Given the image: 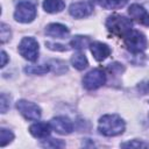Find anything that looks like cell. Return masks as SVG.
<instances>
[{"label": "cell", "instance_id": "cell-8", "mask_svg": "<svg viewBox=\"0 0 149 149\" xmlns=\"http://www.w3.org/2000/svg\"><path fill=\"white\" fill-rule=\"evenodd\" d=\"M93 12V6L91 2L87 1H78V2H73L71 3L70 8H69V13L71 16L76 17V19H83L88 16L91 13Z\"/></svg>", "mask_w": 149, "mask_h": 149}, {"label": "cell", "instance_id": "cell-10", "mask_svg": "<svg viewBox=\"0 0 149 149\" xmlns=\"http://www.w3.org/2000/svg\"><path fill=\"white\" fill-rule=\"evenodd\" d=\"M128 13L132 19H134L136 22L143 24V26H149V13L139 3H133L128 8Z\"/></svg>", "mask_w": 149, "mask_h": 149}, {"label": "cell", "instance_id": "cell-25", "mask_svg": "<svg viewBox=\"0 0 149 149\" xmlns=\"http://www.w3.org/2000/svg\"><path fill=\"white\" fill-rule=\"evenodd\" d=\"M92 1H94L95 3H99V5H101V2H102V0H92Z\"/></svg>", "mask_w": 149, "mask_h": 149}, {"label": "cell", "instance_id": "cell-9", "mask_svg": "<svg viewBox=\"0 0 149 149\" xmlns=\"http://www.w3.org/2000/svg\"><path fill=\"white\" fill-rule=\"evenodd\" d=\"M50 126L56 133H58L61 135L70 134L73 130V125H72L71 120L66 116H56V118L51 119Z\"/></svg>", "mask_w": 149, "mask_h": 149}, {"label": "cell", "instance_id": "cell-7", "mask_svg": "<svg viewBox=\"0 0 149 149\" xmlns=\"http://www.w3.org/2000/svg\"><path fill=\"white\" fill-rule=\"evenodd\" d=\"M16 108L27 120H38L41 118V108L31 101L23 99L19 100L16 102Z\"/></svg>", "mask_w": 149, "mask_h": 149}, {"label": "cell", "instance_id": "cell-3", "mask_svg": "<svg viewBox=\"0 0 149 149\" xmlns=\"http://www.w3.org/2000/svg\"><path fill=\"white\" fill-rule=\"evenodd\" d=\"M123 38H125V44H126L127 49L133 54L142 52L148 47V41H147L146 36L139 30L132 29Z\"/></svg>", "mask_w": 149, "mask_h": 149}, {"label": "cell", "instance_id": "cell-14", "mask_svg": "<svg viewBox=\"0 0 149 149\" xmlns=\"http://www.w3.org/2000/svg\"><path fill=\"white\" fill-rule=\"evenodd\" d=\"M65 7V2L63 0H44L43 8L47 13H58L63 10Z\"/></svg>", "mask_w": 149, "mask_h": 149}, {"label": "cell", "instance_id": "cell-2", "mask_svg": "<svg viewBox=\"0 0 149 149\" xmlns=\"http://www.w3.org/2000/svg\"><path fill=\"white\" fill-rule=\"evenodd\" d=\"M106 27L111 33H113L118 36L125 37L132 30L133 22L130 19H127L126 16H122L119 14H113L107 19Z\"/></svg>", "mask_w": 149, "mask_h": 149}, {"label": "cell", "instance_id": "cell-17", "mask_svg": "<svg viewBox=\"0 0 149 149\" xmlns=\"http://www.w3.org/2000/svg\"><path fill=\"white\" fill-rule=\"evenodd\" d=\"M129 0H102L101 6L106 9H118L123 7Z\"/></svg>", "mask_w": 149, "mask_h": 149}, {"label": "cell", "instance_id": "cell-6", "mask_svg": "<svg viewBox=\"0 0 149 149\" xmlns=\"http://www.w3.org/2000/svg\"><path fill=\"white\" fill-rule=\"evenodd\" d=\"M106 81V74L101 69H93L83 78L84 87L87 90H95L102 86Z\"/></svg>", "mask_w": 149, "mask_h": 149}, {"label": "cell", "instance_id": "cell-16", "mask_svg": "<svg viewBox=\"0 0 149 149\" xmlns=\"http://www.w3.org/2000/svg\"><path fill=\"white\" fill-rule=\"evenodd\" d=\"M70 44H71L72 48H76L78 50H81V49H85L87 45H90L91 44V41H90L88 37L78 35V36H74L72 38V41L70 42Z\"/></svg>", "mask_w": 149, "mask_h": 149}, {"label": "cell", "instance_id": "cell-20", "mask_svg": "<svg viewBox=\"0 0 149 149\" xmlns=\"http://www.w3.org/2000/svg\"><path fill=\"white\" fill-rule=\"evenodd\" d=\"M9 38H10V30H9V28L5 23H1V43L7 42Z\"/></svg>", "mask_w": 149, "mask_h": 149}, {"label": "cell", "instance_id": "cell-12", "mask_svg": "<svg viewBox=\"0 0 149 149\" xmlns=\"http://www.w3.org/2000/svg\"><path fill=\"white\" fill-rule=\"evenodd\" d=\"M50 129H51V126L50 123H45V122H37V123H34L29 127V132L30 134L34 136V137H37V139H45L50 135Z\"/></svg>", "mask_w": 149, "mask_h": 149}, {"label": "cell", "instance_id": "cell-1", "mask_svg": "<svg viewBox=\"0 0 149 149\" xmlns=\"http://www.w3.org/2000/svg\"><path fill=\"white\" fill-rule=\"evenodd\" d=\"M98 129L105 136H116L125 130V121L116 114H107L100 118Z\"/></svg>", "mask_w": 149, "mask_h": 149}, {"label": "cell", "instance_id": "cell-11", "mask_svg": "<svg viewBox=\"0 0 149 149\" xmlns=\"http://www.w3.org/2000/svg\"><path fill=\"white\" fill-rule=\"evenodd\" d=\"M90 50H91L93 57L99 62L106 59L111 54L109 47L105 43H101V42H92L90 44Z\"/></svg>", "mask_w": 149, "mask_h": 149}, {"label": "cell", "instance_id": "cell-24", "mask_svg": "<svg viewBox=\"0 0 149 149\" xmlns=\"http://www.w3.org/2000/svg\"><path fill=\"white\" fill-rule=\"evenodd\" d=\"M1 68H3L5 65H6V63H7V59H8V57H7V54L5 52V51H1Z\"/></svg>", "mask_w": 149, "mask_h": 149}, {"label": "cell", "instance_id": "cell-23", "mask_svg": "<svg viewBox=\"0 0 149 149\" xmlns=\"http://www.w3.org/2000/svg\"><path fill=\"white\" fill-rule=\"evenodd\" d=\"M44 146H45V147H52V148H57V147H63V146H64V143H63L61 140H55V139H52V140H51V143L45 142V143H44Z\"/></svg>", "mask_w": 149, "mask_h": 149}, {"label": "cell", "instance_id": "cell-4", "mask_svg": "<svg viewBox=\"0 0 149 149\" xmlns=\"http://www.w3.org/2000/svg\"><path fill=\"white\" fill-rule=\"evenodd\" d=\"M36 16V7L30 1H21L16 6L14 17L21 23H29Z\"/></svg>", "mask_w": 149, "mask_h": 149}, {"label": "cell", "instance_id": "cell-15", "mask_svg": "<svg viewBox=\"0 0 149 149\" xmlns=\"http://www.w3.org/2000/svg\"><path fill=\"white\" fill-rule=\"evenodd\" d=\"M71 64L77 70H84L88 65V62H87V58H86V56L84 54L77 52L71 57Z\"/></svg>", "mask_w": 149, "mask_h": 149}, {"label": "cell", "instance_id": "cell-5", "mask_svg": "<svg viewBox=\"0 0 149 149\" xmlns=\"http://www.w3.org/2000/svg\"><path fill=\"white\" fill-rule=\"evenodd\" d=\"M20 55L30 62H35L38 57V43L33 37H23L19 44Z\"/></svg>", "mask_w": 149, "mask_h": 149}, {"label": "cell", "instance_id": "cell-18", "mask_svg": "<svg viewBox=\"0 0 149 149\" xmlns=\"http://www.w3.org/2000/svg\"><path fill=\"white\" fill-rule=\"evenodd\" d=\"M50 70L49 65H35V66H27L24 68V72L30 74H44Z\"/></svg>", "mask_w": 149, "mask_h": 149}, {"label": "cell", "instance_id": "cell-22", "mask_svg": "<svg viewBox=\"0 0 149 149\" xmlns=\"http://www.w3.org/2000/svg\"><path fill=\"white\" fill-rule=\"evenodd\" d=\"M8 101H9V98L5 93H2L1 94V102H0V105H1V113H6L7 108L9 107Z\"/></svg>", "mask_w": 149, "mask_h": 149}, {"label": "cell", "instance_id": "cell-21", "mask_svg": "<svg viewBox=\"0 0 149 149\" xmlns=\"http://www.w3.org/2000/svg\"><path fill=\"white\" fill-rule=\"evenodd\" d=\"M121 147H128V148H146V147H149L148 143H144V142H140V141H130V142H127V143H122Z\"/></svg>", "mask_w": 149, "mask_h": 149}, {"label": "cell", "instance_id": "cell-19", "mask_svg": "<svg viewBox=\"0 0 149 149\" xmlns=\"http://www.w3.org/2000/svg\"><path fill=\"white\" fill-rule=\"evenodd\" d=\"M13 139H14V135H13V133L10 130L5 129V128H1V132H0V146L1 147H5Z\"/></svg>", "mask_w": 149, "mask_h": 149}, {"label": "cell", "instance_id": "cell-13", "mask_svg": "<svg viewBox=\"0 0 149 149\" xmlns=\"http://www.w3.org/2000/svg\"><path fill=\"white\" fill-rule=\"evenodd\" d=\"M47 35L56 38H65L69 35V29L61 23H50L45 29Z\"/></svg>", "mask_w": 149, "mask_h": 149}]
</instances>
